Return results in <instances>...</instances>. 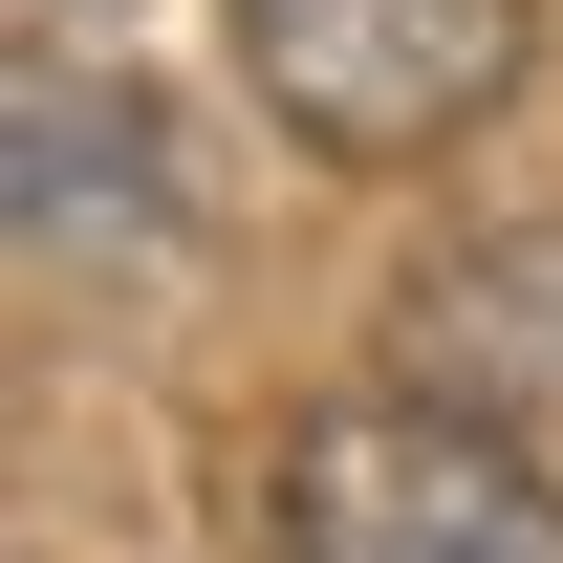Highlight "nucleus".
Instances as JSON below:
<instances>
[{
	"label": "nucleus",
	"instance_id": "nucleus-1",
	"mask_svg": "<svg viewBox=\"0 0 563 563\" xmlns=\"http://www.w3.org/2000/svg\"><path fill=\"white\" fill-rule=\"evenodd\" d=\"M282 563H563V477L477 412H303L282 433Z\"/></svg>",
	"mask_w": 563,
	"mask_h": 563
},
{
	"label": "nucleus",
	"instance_id": "nucleus-4",
	"mask_svg": "<svg viewBox=\"0 0 563 563\" xmlns=\"http://www.w3.org/2000/svg\"><path fill=\"white\" fill-rule=\"evenodd\" d=\"M87 217L152 239V109H131V87H87V66H22V239L66 261Z\"/></svg>",
	"mask_w": 563,
	"mask_h": 563
},
{
	"label": "nucleus",
	"instance_id": "nucleus-3",
	"mask_svg": "<svg viewBox=\"0 0 563 563\" xmlns=\"http://www.w3.org/2000/svg\"><path fill=\"white\" fill-rule=\"evenodd\" d=\"M520 390H563V239L412 282V412H477V433H498Z\"/></svg>",
	"mask_w": 563,
	"mask_h": 563
},
{
	"label": "nucleus",
	"instance_id": "nucleus-2",
	"mask_svg": "<svg viewBox=\"0 0 563 563\" xmlns=\"http://www.w3.org/2000/svg\"><path fill=\"white\" fill-rule=\"evenodd\" d=\"M239 66H261V109L303 152L412 174L520 87V0H239Z\"/></svg>",
	"mask_w": 563,
	"mask_h": 563
}]
</instances>
